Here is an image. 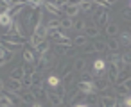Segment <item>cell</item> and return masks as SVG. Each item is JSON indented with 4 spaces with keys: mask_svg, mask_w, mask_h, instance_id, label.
I'll return each instance as SVG.
<instances>
[{
    "mask_svg": "<svg viewBox=\"0 0 131 107\" xmlns=\"http://www.w3.org/2000/svg\"><path fill=\"white\" fill-rule=\"evenodd\" d=\"M6 96L11 100V103H13V105H16V103H20V102H22V100H20V96H18L16 93H13V91H7V93H6Z\"/></svg>",
    "mask_w": 131,
    "mask_h": 107,
    "instance_id": "34",
    "label": "cell"
},
{
    "mask_svg": "<svg viewBox=\"0 0 131 107\" xmlns=\"http://www.w3.org/2000/svg\"><path fill=\"white\" fill-rule=\"evenodd\" d=\"M84 68H86V63H84V59L77 57V59L74 61V70H75V71H83Z\"/></svg>",
    "mask_w": 131,
    "mask_h": 107,
    "instance_id": "29",
    "label": "cell"
},
{
    "mask_svg": "<svg viewBox=\"0 0 131 107\" xmlns=\"http://www.w3.org/2000/svg\"><path fill=\"white\" fill-rule=\"evenodd\" d=\"M122 16H124V20L131 22V9H129V7H127V9H124V11H122Z\"/></svg>",
    "mask_w": 131,
    "mask_h": 107,
    "instance_id": "43",
    "label": "cell"
},
{
    "mask_svg": "<svg viewBox=\"0 0 131 107\" xmlns=\"http://www.w3.org/2000/svg\"><path fill=\"white\" fill-rule=\"evenodd\" d=\"M79 4H81V2H68V6H67V9H65V16H68V18L74 20V18L81 13Z\"/></svg>",
    "mask_w": 131,
    "mask_h": 107,
    "instance_id": "5",
    "label": "cell"
},
{
    "mask_svg": "<svg viewBox=\"0 0 131 107\" xmlns=\"http://www.w3.org/2000/svg\"><path fill=\"white\" fill-rule=\"evenodd\" d=\"M93 52H95V50H93V47H92L90 43H88L86 47H83V54H84V55H88V54H93Z\"/></svg>",
    "mask_w": 131,
    "mask_h": 107,
    "instance_id": "41",
    "label": "cell"
},
{
    "mask_svg": "<svg viewBox=\"0 0 131 107\" xmlns=\"http://www.w3.org/2000/svg\"><path fill=\"white\" fill-rule=\"evenodd\" d=\"M129 34H131V29H129Z\"/></svg>",
    "mask_w": 131,
    "mask_h": 107,
    "instance_id": "54",
    "label": "cell"
},
{
    "mask_svg": "<svg viewBox=\"0 0 131 107\" xmlns=\"http://www.w3.org/2000/svg\"><path fill=\"white\" fill-rule=\"evenodd\" d=\"M22 68H24V75H34V73H36V64H29V63H25Z\"/></svg>",
    "mask_w": 131,
    "mask_h": 107,
    "instance_id": "30",
    "label": "cell"
},
{
    "mask_svg": "<svg viewBox=\"0 0 131 107\" xmlns=\"http://www.w3.org/2000/svg\"><path fill=\"white\" fill-rule=\"evenodd\" d=\"M31 77H32V84H40V82H43V80H41V75H40L38 71H36L34 75H31Z\"/></svg>",
    "mask_w": 131,
    "mask_h": 107,
    "instance_id": "42",
    "label": "cell"
},
{
    "mask_svg": "<svg viewBox=\"0 0 131 107\" xmlns=\"http://www.w3.org/2000/svg\"><path fill=\"white\" fill-rule=\"evenodd\" d=\"M13 23H15V20L6 13V14H0V25L2 27H7V29H11L13 27Z\"/></svg>",
    "mask_w": 131,
    "mask_h": 107,
    "instance_id": "16",
    "label": "cell"
},
{
    "mask_svg": "<svg viewBox=\"0 0 131 107\" xmlns=\"http://www.w3.org/2000/svg\"><path fill=\"white\" fill-rule=\"evenodd\" d=\"M97 107H102V105H101V102H99V105H97Z\"/></svg>",
    "mask_w": 131,
    "mask_h": 107,
    "instance_id": "52",
    "label": "cell"
},
{
    "mask_svg": "<svg viewBox=\"0 0 131 107\" xmlns=\"http://www.w3.org/2000/svg\"><path fill=\"white\" fill-rule=\"evenodd\" d=\"M122 103H124V105H126V107H131V96H126V98H124V102H122Z\"/></svg>",
    "mask_w": 131,
    "mask_h": 107,
    "instance_id": "46",
    "label": "cell"
},
{
    "mask_svg": "<svg viewBox=\"0 0 131 107\" xmlns=\"http://www.w3.org/2000/svg\"><path fill=\"white\" fill-rule=\"evenodd\" d=\"M22 87H24V86H22V80H13V79L7 80V89H11L13 93H20Z\"/></svg>",
    "mask_w": 131,
    "mask_h": 107,
    "instance_id": "14",
    "label": "cell"
},
{
    "mask_svg": "<svg viewBox=\"0 0 131 107\" xmlns=\"http://www.w3.org/2000/svg\"><path fill=\"white\" fill-rule=\"evenodd\" d=\"M99 102H101V98L95 95V91H93V93H90V95H86V100H84V103H86V105H95V107H97V105H99Z\"/></svg>",
    "mask_w": 131,
    "mask_h": 107,
    "instance_id": "17",
    "label": "cell"
},
{
    "mask_svg": "<svg viewBox=\"0 0 131 107\" xmlns=\"http://www.w3.org/2000/svg\"><path fill=\"white\" fill-rule=\"evenodd\" d=\"M120 59H122V63H124V64H131V50H129V52H126V54H122V55H120Z\"/></svg>",
    "mask_w": 131,
    "mask_h": 107,
    "instance_id": "40",
    "label": "cell"
},
{
    "mask_svg": "<svg viewBox=\"0 0 131 107\" xmlns=\"http://www.w3.org/2000/svg\"><path fill=\"white\" fill-rule=\"evenodd\" d=\"M106 34H108L110 38L117 36V34H118V27H117V23H108V25H106Z\"/></svg>",
    "mask_w": 131,
    "mask_h": 107,
    "instance_id": "24",
    "label": "cell"
},
{
    "mask_svg": "<svg viewBox=\"0 0 131 107\" xmlns=\"http://www.w3.org/2000/svg\"><path fill=\"white\" fill-rule=\"evenodd\" d=\"M74 107H90V105H86V103H77V105H74Z\"/></svg>",
    "mask_w": 131,
    "mask_h": 107,
    "instance_id": "49",
    "label": "cell"
},
{
    "mask_svg": "<svg viewBox=\"0 0 131 107\" xmlns=\"http://www.w3.org/2000/svg\"><path fill=\"white\" fill-rule=\"evenodd\" d=\"M18 96H20V100L22 102H25V103H36V98H34V95L31 93V91H24V93H16Z\"/></svg>",
    "mask_w": 131,
    "mask_h": 107,
    "instance_id": "11",
    "label": "cell"
},
{
    "mask_svg": "<svg viewBox=\"0 0 131 107\" xmlns=\"http://www.w3.org/2000/svg\"><path fill=\"white\" fill-rule=\"evenodd\" d=\"M79 93V89L77 87H72L70 91H68V95H65V98H63V102H72L74 98H75V95Z\"/></svg>",
    "mask_w": 131,
    "mask_h": 107,
    "instance_id": "33",
    "label": "cell"
},
{
    "mask_svg": "<svg viewBox=\"0 0 131 107\" xmlns=\"http://www.w3.org/2000/svg\"><path fill=\"white\" fill-rule=\"evenodd\" d=\"M101 105H102V107H117V98H115L110 91H102Z\"/></svg>",
    "mask_w": 131,
    "mask_h": 107,
    "instance_id": "4",
    "label": "cell"
},
{
    "mask_svg": "<svg viewBox=\"0 0 131 107\" xmlns=\"http://www.w3.org/2000/svg\"><path fill=\"white\" fill-rule=\"evenodd\" d=\"M43 6H45V9L52 14V18H58V16H59V9H58V7H54V4H52V2H45Z\"/></svg>",
    "mask_w": 131,
    "mask_h": 107,
    "instance_id": "21",
    "label": "cell"
},
{
    "mask_svg": "<svg viewBox=\"0 0 131 107\" xmlns=\"http://www.w3.org/2000/svg\"><path fill=\"white\" fill-rule=\"evenodd\" d=\"M106 45H108V48H110L113 54H115V52L120 48V43H118V39H113V38H110V41H108Z\"/></svg>",
    "mask_w": 131,
    "mask_h": 107,
    "instance_id": "28",
    "label": "cell"
},
{
    "mask_svg": "<svg viewBox=\"0 0 131 107\" xmlns=\"http://www.w3.org/2000/svg\"><path fill=\"white\" fill-rule=\"evenodd\" d=\"M74 29H75L77 32H84V29H86V23H84V20H83V18H77V20L74 22Z\"/></svg>",
    "mask_w": 131,
    "mask_h": 107,
    "instance_id": "27",
    "label": "cell"
},
{
    "mask_svg": "<svg viewBox=\"0 0 131 107\" xmlns=\"http://www.w3.org/2000/svg\"><path fill=\"white\" fill-rule=\"evenodd\" d=\"M47 84H49L52 89H56L58 86H61V80H59L58 75H49V77H47Z\"/></svg>",
    "mask_w": 131,
    "mask_h": 107,
    "instance_id": "20",
    "label": "cell"
},
{
    "mask_svg": "<svg viewBox=\"0 0 131 107\" xmlns=\"http://www.w3.org/2000/svg\"><path fill=\"white\" fill-rule=\"evenodd\" d=\"M118 43H120V45H131V34H129V32H124V34H120V38H118Z\"/></svg>",
    "mask_w": 131,
    "mask_h": 107,
    "instance_id": "35",
    "label": "cell"
},
{
    "mask_svg": "<svg viewBox=\"0 0 131 107\" xmlns=\"http://www.w3.org/2000/svg\"><path fill=\"white\" fill-rule=\"evenodd\" d=\"M34 34H36V36H41V38H47V27H45L43 23H40V25L34 29Z\"/></svg>",
    "mask_w": 131,
    "mask_h": 107,
    "instance_id": "32",
    "label": "cell"
},
{
    "mask_svg": "<svg viewBox=\"0 0 131 107\" xmlns=\"http://www.w3.org/2000/svg\"><path fill=\"white\" fill-rule=\"evenodd\" d=\"M92 47H93L95 52H106V50H108V45H106L104 41H93Z\"/></svg>",
    "mask_w": 131,
    "mask_h": 107,
    "instance_id": "26",
    "label": "cell"
},
{
    "mask_svg": "<svg viewBox=\"0 0 131 107\" xmlns=\"http://www.w3.org/2000/svg\"><path fill=\"white\" fill-rule=\"evenodd\" d=\"M47 100H49V103H50V105H61V103H63V98H61V96H58V95H56V93H52V91H49Z\"/></svg>",
    "mask_w": 131,
    "mask_h": 107,
    "instance_id": "15",
    "label": "cell"
},
{
    "mask_svg": "<svg viewBox=\"0 0 131 107\" xmlns=\"http://www.w3.org/2000/svg\"><path fill=\"white\" fill-rule=\"evenodd\" d=\"M31 107H41V103H40V102H36V103H32Z\"/></svg>",
    "mask_w": 131,
    "mask_h": 107,
    "instance_id": "50",
    "label": "cell"
},
{
    "mask_svg": "<svg viewBox=\"0 0 131 107\" xmlns=\"http://www.w3.org/2000/svg\"><path fill=\"white\" fill-rule=\"evenodd\" d=\"M72 80H74V75H67V77H63V86L72 84Z\"/></svg>",
    "mask_w": 131,
    "mask_h": 107,
    "instance_id": "45",
    "label": "cell"
},
{
    "mask_svg": "<svg viewBox=\"0 0 131 107\" xmlns=\"http://www.w3.org/2000/svg\"><path fill=\"white\" fill-rule=\"evenodd\" d=\"M9 79H13V80H22V79H24V68H22V66L15 68V70L11 71V77H9Z\"/></svg>",
    "mask_w": 131,
    "mask_h": 107,
    "instance_id": "23",
    "label": "cell"
},
{
    "mask_svg": "<svg viewBox=\"0 0 131 107\" xmlns=\"http://www.w3.org/2000/svg\"><path fill=\"white\" fill-rule=\"evenodd\" d=\"M113 4H115V2H110V0H101V2H97V6H101V7L106 9V11H110V9L113 7Z\"/></svg>",
    "mask_w": 131,
    "mask_h": 107,
    "instance_id": "36",
    "label": "cell"
},
{
    "mask_svg": "<svg viewBox=\"0 0 131 107\" xmlns=\"http://www.w3.org/2000/svg\"><path fill=\"white\" fill-rule=\"evenodd\" d=\"M43 41H45V38H41V36H36V34H32V36H31V47H34V48H36V47H40Z\"/></svg>",
    "mask_w": 131,
    "mask_h": 107,
    "instance_id": "31",
    "label": "cell"
},
{
    "mask_svg": "<svg viewBox=\"0 0 131 107\" xmlns=\"http://www.w3.org/2000/svg\"><path fill=\"white\" fill-rule=\"evenodd\" d=\"M54 45H63V47H72V39L68 36H63V34H58L56 38H52Z\"/></svg>",
    "mask_w": 131,
    "mask_h": 107,
    "instance_id": "9",
    "label": "cell"
},
{
    "mask_svg": "<svg viewBox=\"0 0 131 107\" xmlns=\"http://www.w3.org/2000/svg\"><path fill=\"white\" fill-rule=\"evenodd\" d=\"M0 107H13V103H11V100L4 95V96H0Z\"/></svg>",
    "mask_w": 131,
    "mask_h": 107,
    "instance_id": "38",
    "label": "cell"
},
{
    "mask_svg": "<svg viewBox=\"0 0 131 107\" xmlns=\"http://www.w3.org/2000/svg\"><path fill=\"white\" fill-rule=\"evenodd\" d=\"M45 27H47V30H58L61 27V22H59V18H49Z\"/></svg>",
    "mask_w": 131,
    "mask_h": 107,
    "instance_id": "13",
    "label": "cell"
},
{
    "mask_svg": "<svg viewBox=\"0 0 131 107\" xmlns=\"http://www.w3.org/2000/svg\"><path fill=\"white\" fill-rule=\"evenodd\" d=\"M22 57H24V61H25V63H29V64H34V63L40 59V55H38V54H36V50H34V47L25 48V50L22 52Z\"/></svg>",
    "mask_w": 131,
    "mask_h": 107,
    "instance_id": "2",
    "label": "cell"
},
{
    "mask_svg": "<svg viewBox=\"0 0 131 107\" xmlns=\"http://www.w3.org/2000/svg\"><path fill=\"white\" fill-rule=\"evenodd\" d=\"M124 86H126V87H127V91H129V89H131V79H129L127 82H124Z\"/></svg>",
    "mask_w": 131,
    "mask_h": 107,
    "instance_id": "47",
    "label": "cell"
},
{
    "mask_svg": "<svg viewBox=\"0 0 131 107\" xmlns=\"http://www.w3.org/2000/svg\"><path fill=\"white\" fill-rule=\"evenodd\" d=\"M129 79H131V68H129V66H126V68L118 73V77L115 79V82H113V84H115V86H120V84L127 82Z\"/></svg>",
    "mask_w": 131,
    "mask_h": 107,
    "instance_id": "6",
    "label": "cell"
},
{
    "mask_svg": "<svg viewBox=\"0 0 131 107\" xmlns=\"http://www.w3.org/2000/svg\"><path fill=\"white\" fill-rule=\"evenodd\" d=\"M72 45H74V47H86V45H88V38L83 36V34H79V36L72 41Z\"/></svg>",
    "mask_w": 131,
    "mask_h": 107,
    "instance_id": "22",
    "label": "cell"
},
{
    "mask_svg": "<svg viewBox=\"0 0 131 107\" xmlns=\"http://www.w3.org/2000/svg\"><path fill=\"white\" fill-rule=\"evenodd\" d=\"M93 71H95V77L97 79L106 77V61L104 59H95L93 61Z\"/></svg>",
    "mask_w": 131,
    "mask_h": 107,
    "instance_id": "3",
    "label": "cell"
},
{
    "mask_svg": "<svg viewBox=\"0 0 131 107\" xmlns=\"http://www.w3.org/2000/svg\"><path fill=\"white\" fill-rule=\"evenodd\" d=\"M75 87L81 91V93H84V95H90V93H93V84L92 82H77L75 84Z\"/></svg>",
    "mask_w": 131,
    "mask_h": 107,
    "instance_id": "10",
    "label": "cell"
},
{
    "mask_svg": "<svg viewBox=\"0 0 131 107\" xmlns=\"http://www.w3.org/2000/svg\"><path fill=\"white\" fill-rule=\"evenodd\" d=\"M54 54H56V55H74V54H75V48H74V47L54 45Z\"/></svg>",
    "mask_w": 131,
    "mask_h": 107,
    "instance_id": "7",
    "label": "cell"
},
{
    "mask_svg": "<svg viewBox=\"0 0 131 107\" xmlns=\"http://www.w3.org/2000/svg\"><path fill=\"white\" fill-rule=\"evenodd\" d=\"M4 86H6V84H4V80H2V79H0V91H2V89H4Z\"/></svg>",
    "mask_w": 131,
    "mask_h": 107,
    "instance_id": "48",
    "label": "cell"
},
{
    "mask_svg": "<svg viewBox=\"0 0 131 107\" xmlns=\"http://www.w3.org/2000/svg\"><path fill=\"white\" fill-rule=\"evenodd\" d=\"M84 36L86 38H97L99 36V29H97V25H88L86 29H84Z\"/></svg>",
    "mask_w": 131,
    "mask_h": 107,
    "instance_id": "19",
    "label": "cell"
},
{
    "mask_svg": "<svg viewBox=\"0 0 131 107\" xmlns=\"http://www.w3.org/2000/svg\"><path fill=\"white\" fill-rule=\"evenodd\" d=\"M4 64H6V59H0V68H2Z\"/></svg>",
    "mask_w": 131,
    "mask_h": 107,
    "instance_id": "51",
    "label": "cell"
},
{
    "mask_svg": "<svg viewBox=\"0 0 131 107\" xmlns=\"http://www.w3.org/2000/svg\"><path fill=\"white\" fill-rule=\"evenodd\" d=\"M113 89H115V95H117V96H122V98H126V96H127V93H129V91H127V87H126L124 84L115 86Z\"/></svg>",
    "mask_w": 131,
    "mask_h": 107,
    "instance_id": "25",
    "label": "cell"
},
{
    "mask_svg": "<svg viewBox=\"0 0 131 107\" xmlns=\"http://www.w3.org/2000/svg\"><path fill=\"white\" fill-rule=\"evenodd\" d=\"M22 86L29 89V87L32 86V77H31V75H24V79H22Z\"/></svg>",
    "mask_w": 131,
    "mask_h": 107,
    "instance_id": "37",
    "label": "cell"
},
{
    "mask_svg": "<svg viewBox=\"0 0 131 107\" xmlns=\"http://www.w3.org/2000/svg\"><path fill=\"white\" fill-rule=\"evenodd\" d=\"M79 7H81V11H83V13H88V11L97 9V2H92V0H84V2H81V4H79Z\"/></svg>",
    "mask_w": 131,
    "mask_h": 107,
    "instance_id": "12",
    "label": "cell"
},
{
    "mask_svg": "<svg viewBox=\"0 0 131 107\" xmlns=\"http://www.w3.org/2000/svg\"><path fill=\"white\" fill-rule=\"evenodd\" d=\"M81 82H92V84H93V75L88 73V71H84L83 77H81Z\"/></svg>",
    "mask_w": 131,
    "mask_h": 107,
    "instance_id": "39",
    "label": "cell"
},
{
    "mask_svg": "<svg viewBox=\"0 0 131 107\" xmlns=\"http://www.w3.org/2000/svg\"><path fill=\"white\" fill-rule=\"evenodd\" d=\"M93 20H95L97 25L106 27L108 23H111V22H110V11H106V9H102V7H97V9H95V14H93Z\"/></svg>",
    "mask_w": 131,
    "mask_h": 107,
    "instance_id": "1",
    "label": "cell"
},
{
    "mask_svg": "<svg viewBox=\"0 0 131 107\" xmlns=\"http://www.w3.org/2000/svg\"><path fill=\"white\" fill-rule=\"evenodd\" d=\"M129 9H131V2H129Z\"/></svg>",
    "mask_w": 131,
    "mask_h": 107,
    "instance_id": "53",
    "label": "cell"
},
{
    "mask_svg": "<svg viewBox=\"0 0 131 107\" xmlns=\"http://www.w3.org/2000/svg\"><path fill=\"white\" fill-rule=\"evenodd\" d=\"M129 48H131V45H129Z\"/></svg>",
    "mask_w": 131,
    "mask_h": 107,
    "instance_id": "55",
    "label": "cell"
},
{
    "mask_svg": "<svg viewBox=\"0 0 131 107\" xmlns=\"http://www.w3.org/2000/svg\"><path fill=\"white\" fill-rule=\"evenodd\" d=\"M110 87V80L108 77H101L97 80H93V91H106Z\"/></svg>",
    "mask_w": 131,
    "mask_h": 107,
    "instance_id": "8",
    "label": "cell"
},
{
    "mask_svg": "<svg viewBox=\"0 0 131 107\" xmlns=\"http://www.w3.org/2000/svg\"><path fill=\"white\" fill-rule=\"evenodd\" d=\"M4 59H6V63H11V61L15 59V54H13V52H6V54H4Z\"/></svg>",
    "mask_w": 131,
    "mask_h": 107,
    "instance_id": "44",
    "label": "cell"
},
{
    "mask_svg": "<svg viewBox=\"0 0 131 107\" xmlns=\"http://www.w3.org/2000/svg\"><path fill=\"white\" fill-rule=\"evenodd\" d=\"M49 66H50V63H49L45 57H40V59H38V63H36V71H38V73H41V71H43V70H47Z\"/></svg>",
    "mask_w": 131,
    "mask_h": 107,
    "instance_id": "18",
    "label": "cell"
}]
</instances>
